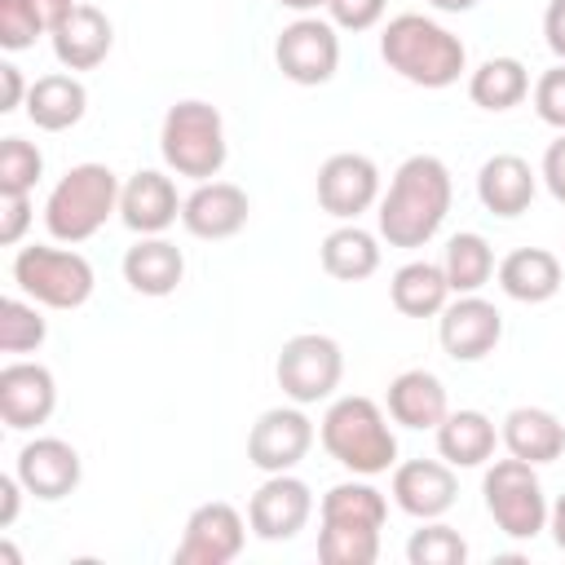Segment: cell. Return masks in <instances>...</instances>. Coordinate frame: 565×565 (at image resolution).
I'll list each match as a JSON object with an SVG mask.
<instances>
[{
  "label": "cell",
  "mask_w": 565,
  "mask_h": 565,
  "mask_svg": "<svg viewBox=\"0 0 565 565\" xmlns=\"http://www.w3.org/2000/svg\"><path fill=\"white\" fill-rule=\"evenodd\" d=\"M119 177L106 163H75L44 199V230L57 243L93 238L110 212H119Z\"/></svg>",
  "instance_id": "4"
},
{
  "label": "cell",
  "mask_w": 565,
  "mask_h": 565,
  "mask_svg": "<svg viewBox=\"0 0 565 565\" xmlns=\"http://www.w3.org/2000/svg\"><path fill=\"white\" fill-rule=\"evenodd\" d=\"M406 561L411 565H463L468 561V543L455 525L446 521H424V530H415L406 539Z\"/></svg>",
  "instance_id": "35"
},
{
  "label": "cell",
  "mask_w": 565,
  "mask_h": 565,
  "mask_svg": "<svg viewBox=\"0 0 565 565\" xmlns=\"http://www.w3.org/2000/svg\"><path fill=\"white\" fill-rule=\"evenodd\" d=\"M282 9H296V13H309V9H327V0H278Z\"/></svg>",
  "instance_id": "48"
},
{
  "label": "cell",
  "mask_w": 565,
  "mask_h": 565,
  "mask_svg": "<svg viewBox=\"0 0 565 565\" xmlns=\"http://www.w3.org/2000/svg\"><path fill=\"white\" fill-rule=\"evenodd\" d=\"M31 4L40 9V18H44V26L53 31V26H57V22H62V18H66V13H71V9L79 4V0H31Z\"/></svg>",
  "instance_id": "45"
},
{
  "label": "cell",
  "mask_w": 565,
  "mask_h": 565,
  "mask_svg": "<svg viewBox=\"0 0 565 565\" xmlns=\"http://www.w3.org/2000/svg\"><path fill=\"white\" fill-rule=\"evenodd\" d=\"M468 97L481 110H512L530 97V71L516 57H486L468 75Z\"/></svg>",
  "instance_id": "30"
},
{
  "label": "cell",
  "mask_w": 565,
  "mask_h": 565,
  "mask_svg": "<svg viewBox=\"0 0 565 565\" xmlns=\"http://www.w3.org/2000/svg\"><path fill=\"white\" fill-rule=\"evenodd\" d=\"M499 287L508 300H521V305H543L561 291L565 274H561V260L556 252L547 247H516L499 260Z\"/></svg>",
  "instance_id": "25"
},
{
  "label": "cell",
  "mask_w": 565,
  "mask_h": 565,
  "mask_svg": "<svg viewBox=\"0 0 565 565\" xmlns=\"http://www.w3.org/2000/svg\"><path fill=\"white\" fill-rule=\"evenodd\" d=\"M380 203V168L358 150H340L318 168V207L335 221H358Z\"/></svg>",
  "instance_id": "12"
},
{
  "label": "cell",
  "mask_w": 565,
  "mask_h": 565,
  "mask_svg": "<svg viewBox=\"0 0 565 565\" xmlns=\"http://www.w3.org/2000/svg\"><path fill=\"white\" fill-rule=\"evenodd\" d=\"M252 216V199L243 185L234 181H199L185 203H181V225L185 234L203 238V243H221L234 238Z\"/></svg>",
  "instance_id": "15"
},
{
  "label": "cell",
  "mask_w": 565,
  "mask_h": 565,
  "mask_svg": "<svg viewBox=\"0 0 565 565\" xmlns=\"http://www.w3.org/2000/svg\"><path fill=\"white\" fill-rule=\"evenodd\" d=\"M322 525H362V530H384L388 521V499L371 481H340L322 494L318 503Z\"/></svg>",
  "instance_id": "31"
},
{
  "label": "cell",
  "mask_w": 565,
  "mask_h": 565,
  "mask_svg": "<svg viewBox=\"0 0 565 565\" xmlns=\"http://www.w3.org/2000/svg\"><path fill=\"white\" fill-rule=\"evenodd\" d=\"M384 411H388V419L402 424V428H437V424L446 419V411H450L446 384H441L433 371L411 366V371H402V375L388 380Z\"/></svg>",
  "instance_id": "23"
},
{
  "label": "cell",
  "mask_w": 565,
  "mask_h": 565,
  "mask_svg": "<svg viewBox=\"0 0 565 565\" xmlns=\"http://www.w3.org/2000/svg\"><path fill=\"white\" fill-rule=\"evenodd\" d=\"M380 530L362 525H322L318 530V561L322 565H375Z\"/></svg>",
  "instance_id": "34"
},
{
  "label": "cell",
  "mask_w": 565,
  "mask_h": 565,
  "mask_svg": "<svg viewBox=\"0 0 565 565\" xmlns=\"http://www.w3.org/2000/svg\"><path fill=\"white\" fill-rule=\"evenodd\" d=\"M459 481L446 459H406L393 463V503L415 521H437L455 508Z\"/></svg>",
  "instance_id": "17"
},
{
  "label": "cell",
  "mask_w": 565,
  "mask_h": 565,
  "mask_svg": "<svg viewBox=\"0 0 565 565\" xmlns=\"http://www.w3.org/2000/svg\"><path fill=\"white\" fill-rule=\"evenodd\" d=\"M22 494H26V486L18 481V472H4V477H0V530H9V525L18 521Z\"/></svg>",
  "instance_id": "43"
},
{
  "label": "cell",
  "mask_w": 565,
  "mask_h": 565,
  "mask_svg": "<svg viewBox=\"0 0 565 565\" xmlns=\"http://www.w3.org/2000/svg\"><path fill=\"white\" fill-rule=\"evenodd\" d=\"M433 9H441V13H468V9H477V0H428Z\"/></svg>",
  "instance_id": "47"
},
{
  "label": "cell",
  "mask_w": 565,
  "mask_h": 565,
  "mask_svg": "<svg viewBox=\"0 0 565 565\" xmlns=\"http://www.w3.org/2000/svg\"><path fill=\"white\" fill-rule=\"evenodd\" d=\"M441 269H446V282L455 296H472L490 282L494 274V252L490 243L477 234V230H463L446 243V256H441Z\"/></svg>",
  "instance_id": "32"
},
{
  "label": "cell",
  "mask_w": 565,
  "mask_h": 565,
  "mask_svg": "<svg viewBox=\"0 0 565 565\" xmlns=\"http://www.w3.org/2000/svg\"><path fill=\"white\" fill-rule=\"evenodd\" d=\"M44 177V154L26 137H4L0 141V194H31L35 181Z\"/></svg>",
  "instance_id": "36"
},
{
  "label": "cell",
  "mask_w": 565,
  "mask_h": 565,
  "mask_svg": "<svg viewBox=\"0 0 565 565\" xmlns=\"http://www.w3.org/2000/svg\"><path fill=\"white\" fill-rule=\"evenodd\" d=\"M0 561H4V565H18V547H13V543H0Z\"/></svg>",
  "instance_id": "49"
},
{
  "label": "cell",
  "mask_w": 565,
  "mask_h": 565,
  "mask_svg": "<svg viewBox=\"0 0 565 565\" xmlns=\"http://www.w3.org/2000/svg\"><path fill=\"white\" fill-rule=\"evenodd\" d=\"M44 335H49V322L31 296L26 300L22 296L0 300V349L4 353H31L44 344Z\"/></svg>",
  "instance_id": "33"
},
{
  "label": "cell",
  "mask_w": 565,
  "mask_h": 565,
  "mask_svg": "<svg viewBox=\"0 0 565 565\" xmlns=\"http://www.w3.org/2000/svg\"><path fill=\"white\" fill-rule=\"evenodd\" d=\"M247 521L234 503L225 499H212V503H199L190 516H185V530H181V543H177V565H230L243 543H247Z\"/></svg>",
  "instance_id": "10"
},
{
  "label": "cell",
  "mask_w": 565,
  "mask_h": 565,
  "mask_svg": "<svg viewBox=\"0 0 565 565\" xmlns=\"http://www.w3.org/2000/svg\"><path fill=\"white\" fill-rule=\"evenodd\" d=\"M450 296L455 291L446 282V269L433 260H406L388 282V300L402 318H437Z\"/></svg>",
  "instance_id": "28"
},
{
  "label": "cell",
  "mask_w": 565,
  "mask_h": 565,
  "mask_svg": "<svg viewBox=\"0 0 565 565\" xmlns=\"http://www.w3.org/2000/svg\"><path fill=\"white\" fill-rule=\"evenodd\" d=\"M31 194H0V243L13 247L22 243L26 225H31Z\"/></svg>",
  "instance_id": "40"
},
{
  "label": "cell",
  "mask_w": 565,
  "mask_h": 565,
  "mask_svg": "<svg viewBox=\"0 0 565 565\" xmlns=\"http://www.w3.org/2000/svg\"><path fill=\"white\" fill-rule=\"evenodd\" d=\"M437 433V455L450 463V468H481L490 463L494 446H499V428L486 411H446V419L433 428Z\"/></svg>",
  "instance_id": "26"
},
{
  "label": "cell",
  "mask_w": 565,
  "mask_h": 565,
  "mask_svg": "<svg viewBox=\"0 0 565 565\" xmlns=\"http://www.w3.org/2000/svg\"><path fill=\"white\" fill-rule=\"evenodd\" d=\"M181 203L185 199H177V185H172V177H163V172H154V168H141V172H132L128 181H124V190H119V221L141 238V234H163L177 216H181Z\"/></svg>",
  "instance_id": "19"
},
{
  "label": "cell",
  "mask_w": 565,
  "mask_h": 565,
  "mask_svg": "<svg viewBox=\"0 0 565 565\" xmlns=\"http://www.w3.org/2000/svg\"><path fill=\"white\" fill-rule=\"evenodd\" d=\"M380 57L415 88H450L468 71V49L455 31L424 13H397L380 31Z\"/></svg>",
  "instance_id": "2"
},
{
  "label": "cell",
  "mask_w": 565,
  "mask_h": 565,
  "mask_svg": "<svg viewBox=\"0 0 565 565\" xmlns=\"http://www.w3.org/2000/svg\"><path fill=\"white\" fill-rule=\"evenodd\" d=\"M543 40L565 62V0H552L547 4V13H543Z\"/></svg>",
  "instance_id": "44"
},
{
  "label": "cell",
  "mask_w": 565,
  "mask_h": 565,
  "mask_svg": "<svg viewBox=\"0 0 565 565\" xmlns=\"http://www.w3.org/2000/svg\"><path fill=\"white\" fill-rule=\"evenodd\" d=\"M547 530H552V543L565 552V494L552 503V512H547Z\"/></svg>",
  "instance_id": "46"
},
{
  "label": "cell",
  "mask_w": 565,
  "mask_h": 565,
  "mask_svg": "<svg viewBox=\"0 0 565 565\" xmlns=\"http://www.w3.org/2000/svg\"><path fill=\"white\" fill-rule=\"evenodd\" d=\"M18 481L26 486V494L44 499V503H57L66 499L79 477H84V463H79V450L62 437H35L18 450V463H13Z\"/></svg>",
  "instance_id": "18"
},
{
  "label": "cell",
  "mask_w": 565,
  "mask_h": 565,
  "mask_svg": "<svg viewBox=\"0 0 565 565\" xmlns=\"http://www.w3.org/2000/svg\"><path fill=\"white\" fill-rule=\"evenodd\" d=\"M274 62L278 71L291 79V84H327L340 66V35H335V22H322V18H296L278 31L274 40Z\"/></svg>",
  "instance_id": "9"
},
{
  "label": "cell",
  "mask_w": 565,
  "mask_h": 565,
  "mask_svg": "<svg viewBox=\"0 0 565 565\" xmlns=\"http://www.w3.org/2000/svg\"><path fill=\"white\" fill-rule=\"evenodd\" d=\"M499 441L508 446V455L539 468V463H552L565 455V424L547 406H512L503 415Z\"/></svg>",
  "instance_id": "24"
},
{
  "label": "cell",
  "mask_w": 565,
  "mask_h": 565,
  "mask_svg": "<svg viewBox=\"0 0 565 565\" xmlns=\"http://www.w3.org/2000/svg\"><path fill=\"white\" fill-rule=\"evenodd\" d=\"M534 190H539V172L521 154H490L477 168V199L490 216H503V221L521 216L534 203Z\"/></svg>",
  "instance_id": "21"
},
{
  "label": "cell",
  "mask_w": 565,
  "mask_h": 565,
  "mask_svg": "<svg viewBox=\"0 0 565 565\" xmlns=\"http://www.w3.org/2000/svg\"><path fill=\"white\" fill-rule=\"evenodd\" d=\"M26 93H31V84L22 79V71H18L13 62H4V66H0V110L9 115V110H18V106H26Z\"/></svg>",
  "instance_id": "42"
},
{
  "label": "cell",
  "mask_w": 565,
  "mask_h": 565,
  "mask_svg": "<svg viewBox=\"0 0 565 565\" xmlns=\"http://www.w3.org/2000/svg\"><path fill=\"white\" fill-rule=\"evenodd\" d=\"M40 35H49V26L31 0H0V44L9 53L31 49Z\"/></svg>",
  "instance_id": "37"
},
{
  "label": "cell",
  "mask_w": 565,
  "mask_h": 565,
  "mask_svg": "<svg viewBox=\"0 0 565 565\" xmlns=\"http://www.w3.org/2000/svg\"><path fill=\"white\" fill-rule=\"evenodd\" d=\"M384 4L388 0H327V18L340 31H371L384 18Z\"/></svg>",
  "instance_id": "39"
},
{
  "label": "cell",
  "mask_w": 565,
  "mask_h": 565,
  "mask_svg": "<svg viewBox=\"0 0 565 565\" xmlns=\"http://www.w3.org/2000/svg\"><path fill=\"white\" fill-rule=\"evenodd\" d=\"M185 278V256L177 243L159 238V234H141L128 252H124V282L137 296H172Z\"/></svg>",
  "instance_id": "22"
},
{
  "label": "cell",
  "mask_w": 565,
  "mask_h": 565,
  "mask_svg": "<svg viewBox=\"0 0 565 565\" xmlns=\"http://www.w3.org/2000/svg\"><path fill=\"white\" fill-rule=\"evenodd\" d=\"M437 340H441L446 358H455V362H481L503 340V313L490 300H481L477 291L472 296H455L437 313Z\"/></svg>",
  "instance_id": "13"
},
{
  "label": "cell",
  "mask_w": 565,
  "mask_h": 565,
  "mask_svg": "<svg viewBox=\"0 0 565 565\" xmlns=\"http://www.w3.org/2000/svg\"><path fill=\"white\" fill-rule=\"evenodd\" d=\"M53 57L66 71H93L106 62L110 44H115V26L97 4H75L53 31Z\"/></svg>",
  "instance_id": "20"
},
{
  "label": "cell",
  "mask_w": 565,
  "mask_h": 565,
  "mask_svg": "<svg viewBox=\"0 0 565 565\" xmlns=\"http://www.w3.org/2000/svg\"><path fill=\"white\" fill-rule=\"evenodd\" d=\"M322 256V274L335 278V282H362L380 269V238L371 230H362L358 221L331 230L318 247Z\"/></svg>",
  "instance_id": "29"
},
{
  "label": "cell",
  "mask_w": 565,
  "mask_h": 565,
  "mask_svg": "<svg viewBox=\"0 0 565 565\" xmlns=\"http://www.w3.org/2000/svg\"><path fill=\"white\" fill-rule=\"evenodd\" d=\"M318 437H322V450L353 477H380L397 463V437H393L388 411L362 393L335 397L318 424Z\"/></svg>",
  "instance_id": "3"
},
{
  "label": "cell",
  "mask_w": 565,
  "mask_h": 565,
  "mask_svg": "<svg viewBox=\"0 0 565 565\" xmlns=\"http://www.w3.org/2000/svg\"><path fill=\"white\" fill-rule=\"evenodd\" d=\"M455 199V181L450 168L437 154H411L397 163L384 199H380V238L388 247H424L428 238H437V230L446 225Z\"/></svg>",
  "instance_id": "1"
},
{
  "label": "cell",
  "mask_w": 565,
  "mask_h": 565,
  "mask_svg": "<svg viewBox=\"0 0 565 565\" xmlns=\"http://www.w3.org/2000/svg\"><path fill=\"white\" fill-rule=\"evenodd\" d=\"M539 177H543L547 194H552L556 203H565V132L543 150V168H539Z\"/></svg>",
  "instance_id": "41"
},
{
  "label": "cell",
  "mask_w": 565,
  "mask_h": 565,
  "mask_svg": "<svg viewBox=\"0 0 565 565\" xmlns=\"http://www.w3.org/2000/svg\"><path fill=\"white\" fill-rule=\"evenodd\" d=\"M13 282L44 309H79L93 296V265L71 247L31 243L13 256Z\"/></svg>",
  "instance_id": "7"
},
{
  "label": "cell",
  "mask_w": 565,
  "mask_h": 565,
  "mask_svg": "<svg viewBox=\"0 0 565 565\" xmlns=\"http://www.w3.org/2000/svg\"><path fill=\"white\" fill-rule=\"evenodd\" d=\"M313 516V490L291 472H269L247 499V525L265 543L296 539Z\"/></svg>",
  "instance_id": "11"
},
{
  "label": "cell",
  "mask_w": 565,
  "mask_h": 565,
  "mask_svg": "<svg viewBox=\"0 0 565 565\" xmlns=\"http://www.w3.org/2000/svg\"><path fill=\"white\" fill-rule=\"evenodd\" d=\"M159 154L177 177L212 181L230 159L221 110L212 102H199V97L168 106L163 128H159Z\"/></svg>",
  "instance_id": "5"
},
{
  "label": "cell",
  "mask_w": 565,
  "mask_h": 565,
  "mask_svg": "<svg viewBox=\"0 0 565 565\" xmlns=\"http://www.w3.org/2000/svg\"><path fill=\"white\" fill-rule=\"evenodd\" d=\"M481 494H486V512L490 521L508 534V539H539L547 530V494H543V481L534 472V463L508 455V459H494L481 477Z\"/></svg>",
  "instance_id": "6"
},
{
  "label": "cell",
  "mask_w": 565,
  "mask_h": 565,
  "mask_svg": "<svg viewBox=\"0 0 565 565\" xmlns=\"http://www.w3.org/2000/svg\"><path fill=\"white\" fill-rule=\"evenodd\" d=\"M274 375H278V388H282L296 406H313V402H327V397L340 388L344 353H340V344H335L331 335H322V331H300V335H291V340L278 349Z\"/></svg>",
  "instance_id": "8"
},
{
  "label": "cell",
  "mask_w": 565,
  "mask_h": 565,
  "mask_svg": "<svg viewBox=\"0 0 565 565\" xmlns=\"http://www.w3.org/2000/svg\"><path fill=\"white\" fill-rule=\"evenodd\" d=\"M313 446V424L300 406H274L265 411L247 433V463L269 472H291Z\"/></svg>",
  "instance_id": "14"
},
{
  "label": "cell",
  "mask_w": 565,
  "mask_h": 565,
  "mask_svg": "<svg viewBox=\"0 0 565 565\" xmlns=\"http://www.w3.org/2000/svg\"><path fill=\"white\" fill-rule=\"evenodd\" d=\"M530 97H534V115H539L547 128L565 132V62L552 66V71H543V75L534 79Z\"/></svg>",
  "instance_id": "38"
},
{
  "label": "cell",
  "mask_w": 565,
  "mask_h": 565,
  "mask_svg": "<svg viewBox=\"0 0 565 565\" xmlns=\"http://www.w3.org/2000/svg\"><path fill=\"white\" fill-rule=\"evenodd\" d=\"M88 110V88L75 75H40L26 93V119L44 132H66L84 119Z\"/></svg>",
  "instance_id": "27"
},
{
  "label": "cell",
  "mask_w": 565,
  "mask_h": 565,
  "mask_svg": "<svg viewBox=\"0 0 565 565\" xmlns=\"http://www.w3.org/2000/svg\"><path fill=\"white\" fill-rule=\"evenodd\" d=\"M57 406V380L44 362H9L0 371V419L13 433L49 424Z\"/></svg>",
  "instance_id": "16"
}]
</instances>
